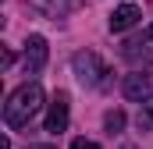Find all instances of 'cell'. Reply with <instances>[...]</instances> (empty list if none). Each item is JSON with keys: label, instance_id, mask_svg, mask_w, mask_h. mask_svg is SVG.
Returning a JSON list of instances; mask_svg holds the SVG:
<instances>
[{"label": "cell", "instance_id": "cell-4", "mask_svg": "<svg viewBox=\"0 0 153 149\" xmlns=\"http://www.w3.org/2000/svg\"><path fill=\"white\" fill-rule=\"evenodd\" d=\"M68 117H71L68 92H53V100H50V110H46V131H50V135H61V131L68 128Z\"/></svg>", "mask_w": 153, "mask_h": 149}, {"label": "cell", "instance_id": "cell-6", "mask_svg": "<svg viewBox=\"0 0 153 149\" xmlns=\"http://www.w3.org/2000/svg\"><path fill=\"white\" fill-rule=\"evenodd\" d=\"M139 18H143V11H139L135 4H121V7L111 11V32H128Z\"/></svg>", "mask_w": 153, "mask_h": 149}, {"label": "cell", "instance_id": "cell-10", "mask_svg": "<svg viewBox=\"0 0 153 149\" xmlns=\"http://www.w3.org/2000/svg\"><path fill=\"white\" fill-rule=\"evenodd\" d=\"M71 149H100V142H93V139H75Z\"/></svg>", "mask_w": 153, "mask_h": 149}, {"label": "cell", "instance_id": "cell-3", "mask_svg": "<svg viewBox=\"0 0 153 149\" xmlns=\"http://www.w3.org/2000/svg\"><path fill=\"white\" fill-rule=\"evenodd\" d=\"M121 92L132 100V103H150L153 100V71H132L125 74V82H121Z\"/></svg>", "mask_w": 153, "mask_h": 149}, {"label": "cell", "instance_id": "cell-1", "mask_svg": "<svg viewBox=\"0 0 153 149\" xmlns=\"http://www.w3.org/2000/svg\"><path fill=\"white\" fill-rule=\"evenodd\" d=\"M39 107H43V89H39V82H25V85H18V89L7 96V103H4V124H7V128H25V124L39 114Z\"/></svg>", "mask_w": 153, "mask_h": 149}, {"label": "cell", "instance_id": "cell-9", "mask_svg": "<svg viewBox=\"0 0 153 149\" xmlns=\"http://www.w3.org/2000/svg\"><path fill=\"white\" fill-rule=\"evenodd\" d=\"M150 50H146V43H139V39H132V43H125V57L128 60H135V57H146Z\"/></svg>", "mask_w": 153, "mask_h": 149}, {"label": "cell", "instance_id": "cell-11", "mask_svg": "<svg viewBox=\"0 0 153 149\" xmlns=\"http://www.w3.org/2000/svg\"><path fill=\"white\" fill-rule=\"evenodd\" d=\"M29 149H53V146H29Z\"/></svg>", "mask_w": 153, "mask_h": 149}, {"label": "cell", "instance_id": "cell-12", "mask_svg": "<svg viewBox=\"0 0 153 149\" xmlns=\"http://www.w3.org/2000/svg\"><path fill=\"white\" fill-rule=\"evenodd\" d=\"M150 39H153V25H150Z\"/></svg>", "mask_w": 153, "mask_h": 149}, {"label": "cell", "instance_id": "cell-2", "mask_svg": "<svg viewBox=\"0 0 153 149\" xmlns=\"http://www.w3.org/2000/svg\"><path fill=\"white\" fill-rule=\"evenodd\" d=\"M71 74H75L85 89H96V85L107 82V78H103V74H107V64L100 60V53H93V50H78L75 57H71Z\"/></svg>", "mask_w": 153, "mask_h": 149}, {"label": "cell", "instance_id": "cell-5", "mask_svg": "<svg viewBox=\"0 0 153 149\" xmlns=\"http://www.w3.org/2000/svg\"><path fill=\"white\" fill-rule=\"evenodd\" d=\"M46 57H50V46H46V36H39V32H32V36L25 39V71L36 74L43 64H46Z\"/></svg>", "mask_w": 153, "mask_h": 149}, {"label": "cell", "instance_id": "cell-8", "mask_svg": "<svg viewBox=\"0 0 153 149\" xmlns=\"http://www.w3.org/2000/svg\"><path fill=\"white\" fill-rule=\"evenodd\" d=\"M135 124H139V131H150L153 135V103H143V110L135 117Z\"/></svg>", "mask_w": 153, "mask_h": 149}, {"label": "cell", "instance_id": "cell-7", "mask_svg": "<svg viewBox=\"0 0 153 149\" xmlns=\"http://www.w3.org/2000/svg\"><path fill=\"white\" fill-rule=\"evenodd\" d=\"M103 128H107L111 135H117V131L125 128V110H107V117H103Z\"/></svg>", "mask_w": 153, "mask_h": 149}]
</instances>
